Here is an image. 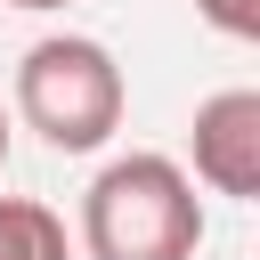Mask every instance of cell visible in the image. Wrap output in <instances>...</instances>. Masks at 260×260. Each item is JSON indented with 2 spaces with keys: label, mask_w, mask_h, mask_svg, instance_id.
Instances as JSON below:
<instances>
[{
  "label": "cell",
  "mask_w": 260,
  "mask_h": 260,
  "mask_svg": "<svg viewBox=\"0 0 260 260\" xmlns=\"http://www.w3.org/2000/svg\"><path fill=\"white\" fill-rule=\"evenodd\" d=\"M0 171H8V106H0Z\"/></svg>",
  "instance_id": "obj_6"
},
{
  "label": "cell",
  "mask_w": 260,
  "mask_h": 260,
  "mask_svg": "<svg viewBox=\"0 0 260 260\" xmlns=\"http://www.w3.org/2000/svg\"><path fill=\"white\" fill-rule=\"evenodd\" d=\"M122 106H130L122 65L89 32H49L16 57V122L41 130L57 154H98L122 130Z\"/></svg>",
  "instance_id": "obj_2"
},
{
  "label": "cell",
  "mask_w": 260,
  "mask_h": 260,
  "mask_svg": "<svg viewBox=\"0 0 260 260\" xmlns=\"http://www.w3.org/2000/svg\"><path fill=\"white\" fill-rule=\"evenodd\" d=\"M8 8H65V0H8Z\"/></svg>",
  "instance_id": "obj_7"
},
{
  "label": "cell",
  "mask_w": 260,
  "mask_h": 260,
  "mask_svg": "<svg viewBox=\"0 0 260 260\" xmlns=\"http://www.w3.org/2000/svg\"><path fill=\"white\" fill-rule=\"evenodd\" d=\"M195 171L211 195H236V203H260V89H211L195 106Z\"/></svg>",
  "instance_id": "obj_3"
},
{
  "label": "cell",
  "mask_w": 260,
  "mask_h": 260,
  "mask_svg": "<svg viewBox=\"0 0 260 260\" xmlns=\"http://www.w3.org/2000/svg\"><path fill=\"white\" fill-rule=\"evenodd\" d=\"M0 260H73V236L49 203L32 195H0Z\"/></svg>",
  "instance_id": "obj_4"
},
{
  "label": "cell",
  "mask_w": 260,
  "mask_h": 260,
  "mask_svg": "<svg viewBox=\"0 0 260 260\" xmlns=\"http://www.w3.org/2000/svg\"><path fill=\"white\" fill-rule=\"evenodd\" d=\"M195 16L228 41H260V0H195Z\"/></svg>",
  "instance_id": "obj_5"
},
{
  "label": "cell",
  "mask_w": 260,
  "mask_h": 260,
  "mask_svg": "<svg viewBox=\"0 0 260 260\" xmlns=\"http://www.w3.org/2000/svg\"><path fill=\"white\" fill-rule=\"evenodd\" d=\"M203 195L171 154H114L81 195V252L89 260H195Z\"/></svg>",
  "instance_id": "obj_1"
}]
</instances>
